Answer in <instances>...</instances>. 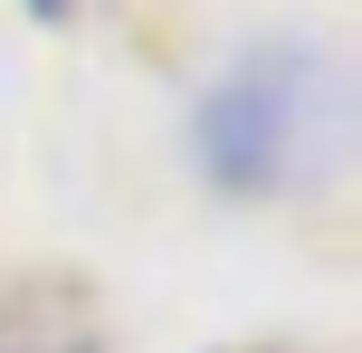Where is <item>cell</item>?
<instances>
[{
  "label": "cell",
  "instance_id": "6da1fadb",
  "mask_svg": "<svg viewBox=\"0 0 362 353\" xmlns=\"http://www.w3.org/2000/svg\"><path fill=\"white\" fill-rule=\"evenodd\" d=\"M200 163L229 191H286L315 182L334 163V134H344V86L315 48H267L248 67H229L200 96Z\"/></svg>",
  "mask_w": 362,
  "mask_h": 353
},
{
  "label": "cell",
  "instance_id": "7a4b0ae2",
  "mask_svg": "<svg viewBox=\"0 0 362 353\" xmlns=\"http://www.w3.org/2000/svg\"><path fill=\"white\" fill-rule=\"evenodd\" d=\"M29 10H38V19H76L86 0H29Z\"/></svg>",
  "mask_w": 362,
  "mask_h": 353
},
{
  "label": "cell",
  "instance_id": "3957f363",
  "mask_svg": "<svg viewBox=\"0 0 362 353\" xmlns=\"http://www.w3.org/2000/svg\"><path fill=\"white\" fill-rule=\"evenodd\" d=\"M0 353H19V344H0Z\"/></svg>",
  "mask_w": 362,
  "mask_h": 353
}]
</instances>
